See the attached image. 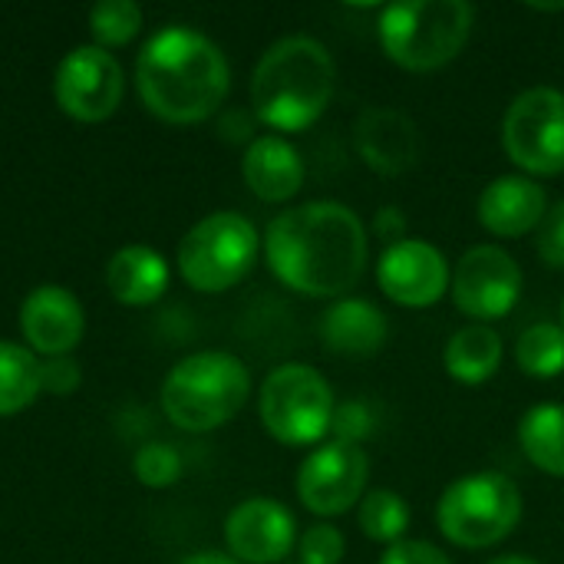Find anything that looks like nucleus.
I'll return each instance as SVG.
<instances>
[{
  "instance_id": "10",
  "label": "nucleus",
  "mask_w": 564,
  "mask_h": 564,
  "mask_svg": "<svg viewBox=\"0 0 564 564\" xmlns=\"http://www.w3.org/2000/svg\"><path fill=\"white\" fill-rule=\"evenodd\" d=\"M522 284V268L502 245H476L453 268L449 297L469 324H492L516 311Z\"/></svg>"
},
{
  "instance_id": "2",
  "label": "nucleus",
  "mask_w": 564,
  "mask_h": 564,
  "mask_svg": "<svg viewBox=\"0 0 564 564\" xmlns=\"http://www.w3.org/2000/svg\"><path fill=\"white\" fill-rule=\"evenodd\" d=\"M142 106L172 126H195L215 116L231 89L225 50L195 26L169 23L152 33L135 59Z\"/></svg>"
},
{
  "instance_id": "7",
  "label": "nucleus",
  "mask_w": 564,
  "mask_h": 564,
  "mask_svg": "<svg viewBox=\"0 0 564 564\" xmlns=\"http://www.w3.org/2000/svg\"><path fill=\"white\" fill-rule=\"evenodd\" d=\"M261 254V235L238 212H212L178 241V274L198 294H225L241 284Z\"/></svg>"
},
{
  "instance_id": "27",
  "label": "nucleus",
  "mask_w": 564,
  "mask_h": 564,
  "mask_svg": "<svg viewBox=\"0 0 564 564\" xmlns=\"http://www.w3.org/2000/svg\"><path fill=\"white\" fill-rule=\"evenodd\" d=\"M132 473L149 489H169L182 479V456L169 443H145L132 456Z\"/></svg>"
},
{
  "instance_id": "31",
  "label": "nucleus",
  "mask_w": 564,
  "mask_h": 564,
  "mask_svg": "<svg viewBox=\"0 0 564 564\" xmlns=\"http://www.w3.org/2000/svg\"><path fill=\"white\" fill-rule=\"evenodd\" d=\"M380 564H453V558L433 545V542H423V539H403L397 545H390L383 555H380Z\"/></svg>"
},
{
  "instance_id": "18",
  "label": "nucleus",
  "mask_w": 564,
  "mask_h": 564,
  "mask_svg": "<svg viewBox=\"0 0 564 564\" xmlns=\"http://www.w3.org/2000/svg\"><path fill=\"white\" fill-rule=\"evenodd\" d=\"M241 175L254 198H261L264 205H284L304 188L307 169L294 142L274 132H264V135H254V142L245 149Z\"/></svg>"
},
{
  "instance_id": "13",
  "label": "nucleus",
  "mask_w": 564,
  "mask_h": 564,
  "mask_svg": "<svg viewBox=\"0 0 564 564\" xmlns=\"http://www.w3.org/2000/svg\"><path fill=\"white\" fill-rule=\"evenodd\" d=\"M377 284L387 301L406 311H426L449 294L453 264L446 254L423 238H403L383 248L377 261Z\"/></svg>"
},
{
  "instance_id": "24",
  "label": "nucleus",
  "mask_w": 564,
  "mask_h": 564,
  "mask_svg": "<svg viewBox=\"0 0 564 564\" xmlns=\"http://www.w3.org/2000/svg\"><path fill=\"white\" fill-rule=\"evenodd\" d=\"M410 522H413L410 502L400 492H393V489H367V496L357 506V525H360V532L370 542L387 545V549L406 539Z\"/></svg>"
},
{
  "instance_id": "4",
  "label": "nucleus",
  "mask_w": 564,
  "mask_h": 564,
  "mask_svg": "<svg viewBox=\"0 0 564 564\" xmlns=\"http://www.w3.org/2000/svg\"><path fill=\"white\" fill-rule=\"evenodd\" d=\"M251 397L245 360L228 350H198L182 357L162 380V413L182 433H212L228 426Z\"/></svg>"
},
{
  "instance_id": "23",
  "label": "nucleus",
  "mask_w": 564,
  "mask_h": 564,
  "mask_svg": "<svg viewBox=\"0 0 564 564\" xmlns=\"http://www.w3.org/2000/svg\"><path fill=\"white\" fill-rule=\"evenodd\" d=\"M43 393L40 357L13 340H0V416L23 413Z\"/></svg>"
},
{
  "instance_id": "14",
  "label": "nucleus",
  "mask_w": 564,
  "mask_h": 564,
  "mask_svg": "<svg viewBox=\"0 0 564 564\" xmlns=\"http://www.w3.org/2000/svg\"><path fill=\"white\" fill-rule=\"evenodd\" d=\"M225 549L241 564H281L297 549L294 512L268 496L238 502L225 519Z\"/></svg>"
},
{
  "instance_id": "32",
  "label": "nucleus",
  "mask_w": 564,
  "mask_h": 564,
  "mask_svg": "<svg viewBox=\"0 0 564 564\" xmlns=\"http://www.w3.org/2000/svg\"><path fill=\"white\" fill-rule=\"evenodd\" d=\"M40 377H43V390L53 397H66L79 387V367L69 357L40 360Z\"/></svg>"
},
{
  "instance_id": "19",
  "label": "nucleus",
  "mask_w": 564,
  "mask_h": 564,
  "mask_svg": "<svg viewBox=\"0 0 564 564\" xmlns=\"http://www.w3.org/2000/svg\"><path fill=\"white\" fill-rule=\"evenodd\" d=\"M317 334L324 350L337 357H373L383 350L390 324L373 301L347 294L327 304V311L317 321Z\"/></svg>"
},
{
  "instance_id": "3",
  "label": "nucleus",
  "mask_w": 564,
  "mask_h": 564,
  "mask_svg": "<svg viewBox=\"0 0 564 564\" xmlns=\"http://www.w3.org/2000/svg\"><path fill=\"white\" fill-rule=\"evenodd\" d=\"M337 66L330 50L304 33L271 43L251 73V112L274 135L311 129L330 106Z\"/></svg>"
},
{
  "instance_id": "6",
  "label": "nucleus",
  "mask_w": 564,
  "mask_h": 564,
  "mask_svg": "<svg viewBox=\"0 0 564 564\" xmlns=\"http://www.w3.org/2000/svg\"><path fill=\"white\" fill-rule=\"evenodd\" d=\"M522 492L499 469H479L453 479L436 502L440 535L466 552L496 549L522 522Z\"/></svg>"
},
{
  "instance_id": "17",
  "label": "nucleus",
  "mask_w": 564,
  "mask_h": 564,
  "mask_svg": "<svg viewBox=\"0 0 564 564\" xmlns=\"http://www.w3.org/2000/svg\"><path fill=\"white\" fill-rule=\"evenodd\" d=\"M549 215V195L545 188L522 175V172H509L492 178L476 202V218L479 225L502 241H516V238H529L539 231V225Z\"/></svg>"
},
{
  "instance_id": "28",
  "label": "nucleus",
  "mask_w": 564,
  "mask_h": 564,
  "mask_svg": "<svg viewBox=\"0 0 564 564\" xmlns=\"http://www.w3.org/2000/svg\"><path fill=\"white\" fill-rule=\"evenodd\" d=\"M347 555V539L330 522H314L297 535V564H340Z\"/></svg>"
},
{
  "instance_id": "8",
  "label": "nucleus",
  "mask_w": 564,
  "mask_h": 564,
  "mask_svg": "<svg viewBox=\"0 0 564 564\" xmlns=\"http://www.w3.org/2000/svg\"><path fill=\"white\" fill-rule=\"evenodd\" d=\"M337 400L334 387L311 364H281L274 367L258 393V416L264 433L281 446H321L330 440Z\"/></svg>"
},
{
  "instance_id": "12",
  "label": "nucleus",
  "mask_w": 564,
  "mask_h": 564,
  "mask_svg": "<svg viewBox=\"0 0 564 564\" xmlns=\"http://www.w3.org/2000/svg\"><path fill=\"white\" fill-rule=\"evenodd\" d=\"M126 93V73L119 59L102 46H73L53 76L56 106L76 122H102L109 119Z\"/></svg>"
},
{
  "instance_id": "33",
  "label": "nucleus",
  "mask_w": 564,
  "mask_h": 564,
  "mask_svg": "<svg viewBox=\"0 0 564 564\" xmlns=\"http://www.w3.org/2000/svg\"><path fill=\"white\" fill-rule=\"evenodd\" d=\"M373 231H377V238H383L387 245L403 241V238H406V215H403V208H397V205L377 208V215H373Z\"/></svg>"
},
{
  "instance_id": "25",
  "label": "nucleus",
  "mask_w": 564,
  "mask_h": 564,
  "mask_svg": "<svg viewBox=\"0 0 564 564\" xmlns=\"http://www.w3.org/2000/svg\"><path fill=\"white\" fill-rule=\"evenodd\" d=\"M516 367L532 380H555L564 373V327L555 321L529 324L516 337Z\"/></svg>"
},
{
  "instance_id": "36",
  "label": "nucleus",
  "mask_w": 564,
  "mask_h": 564,
  "mask_svg": "<svg viewBox=\"0 0 564 564\" xmlns=\"http://www.w3.org/2000/svg\"><path fill=\"white\" fill-rule=\"evenodd\" d=\"M562 327H564V301H562Z\"/></svg>"
},
{
  "instance_id": "9",
  "label": "nucleus",
  "mask_w": 564,
  "mask_h": 564,
  "mask_svg": "<svg viewBox=\"0 0 564 564\" xmlns=\"http://www.w3.org/2000/svg\"><path fill=\"white\" fill-rule=\"evenodd\" d=\"M506 159L529 178L564 172V93L555 86L522 89L499 126Z\"/></svg>"
},
{
  "instance_id": "1",
  "label": "nucleus",
  "mask_w": 564,
  "mask_h": 564,
  "mask_svg": "<svg viewBox=\"0 0 564 564\" xmlns=\"http://www.w3.org/2000/svg\"><path fill=\"white\" fill-rule=\"evenodd\" d=\"M261 251L288 291L314 301H340L367 271L370 231L344 202L317 198L274 215L264 228Z\"/></svg>"
},
{
  "instance_id": "34",
  "label": "nucleus",
  "mask_w": 564,
  "mask_h": 564,
  "mask_svg": "<svg viewBox=\"0 0 564 564\" xmlns=\"http://www.w3.org/2000/svg\"><path fill=\"white\" fill-rule=\"evenodd\" d=\"M182 564H241V562H235L228 552H195V555H188Z\"/></svg>"
},
{
  "instance_id": "11",
  "label": "nucleus",
  "mask_w": 564,
  "mask_h": 564,
  "mask_svg": "<svg viewBox=\"0 0 564 564\" xmlns=\"http://www.w3.org/2000/svg\"><path fill=\"white\" fill-rule=\"evenodd\" d=\"M370 482V459L360 446L321 443L297 466L294 492L301 506L317 519H337L360 506Z\"/></svg>"
},
{
  "instance_id": "20",
  "label": "nucleus",
  "mask_w": 564,
  "mask_h": 564,
  "mask_svg": "<svg viewBox=\"0 0 564 564\" xmlns=\"http://www.w3.org/2000/svg\"><path fill=\"white\" fill-rule=\"evenodd\" d=\"M169 261L149 245H126L106 264V291L126 307H149L169 291Z\"/></svg>"
},
{
  "instance_id": "29",
  "label": "nucleus",
  "mask_w": 564,
  "mask_h": 564,
  "mask_svg": "<svg viewBox=\"0 0 564 564\" xmlns=\"http://www.w3.org/2000/svg\"><path fill=\"white\" fill-rule=\"evenodd\" d=\"M377 433V413L370 403L364 400H347L337 403L334 420H330V440L334 443H347V446H360Z\"/></svg>"
},
{
  "instance_id": "21",
  "label": "nucleus",
  "mask_w": 564,
  "mask_h": 564,
  "mask_svg": "<svg viewBox=\"0 0 564 564\" xmlns=\"http://www.w3.org/2000/svg\"><path fill=\"white\" fill-rule=\"evenodd\" d=\"M506 360V344L492 324H466L449 334L443 347V370L463 387L489 383Z\"/></svg>"
},
{
  "instance_id": "15",
  "label": "nucleus",
  "mask_w": 564,
  "mask_h": 564,
  "mask_svg": "<svg viewBox=\"0 0 564 564\" xmlns=\"http://www.w3.org/2000/svg\"><path fill=\"white\" fill-rule=\"evenodd\" d=\"M86 330L83 304L63 284H40L20 304V334L40 357H69Z\"/></svg>"
},
{
  "instance_id": "30",
  "label": "nucleus",
  "mask_w": 564,
  "mask_h": 564,
  "mask_svg": "<svg viewBox=\"0 0 564 564\" xmlns=\"http://www.w3.org/2000/svg\"><path fill=\"white\" fill-rule=\"evenodd\" d=\"M535 235H539L535 251H539L542 264L552 268V271H564V198L549 205V215H545V221L539 225Z\"/></svg>"
},
{
  "instance_id": "5",
  "label": "nucleus",
  "mask_w": 564,
  "mask_h": 564,
  "mask_svg": "<svg viewBox=\"0 0 564 564\" xmlns=\"http://www.w3.org/2000/svg\"><path fill=\"white\" fill-rule=\"evenodd\" d=\"M473 26L476 7L469 0H400L380 10L377 40L393 66L433 73L466 50Z\"/></svg>"
},
{
  "instance_id": "16",
  "label": "nucleus",
  "mask_w": 564,
  "mask_h": 564,
  "mask_svg": "<svg viewBox=\"0 0 564 564\" xmlns=\"http://www.w3.org/2000/svg\"><path fill=\"white\" fill-rule=\"evenodd\" d=\"M354 149L370 172L393 178L420 162L423 142L413 116L393 106H370L354 122Z\"/></svg>"
},
{
  "instance_id": "35",
  "label": "nucleus",
  "mask_w": 564,
  "mask_h": 564,
  "mask_svg": "<svg viewBox=\"0 0 564 564\" xmlns=\"http://www.w3.org/2000/svg\"><path fill=\"white\" fill-rule=\"evenodd\" d=\"M486 564H539V562H532V558H525V555H496V558H489Z\"/></svg>"
},
{
  "instance_id": "26",
  "label": "nucleus",
  "mask_w": 564,
  "mask_h": 564,
  "mask_svg": "<svg viewBox=\"0 0 564 564\" xmlns=\"http://www.w3.org/2000/svg\"><path fill=\"white\" fill-rule=\"evenodd\" d=\"M142 30V10L132 0H99L89 10V33H93V46L112 50V46H126L129 40H135Z\"/></svg>"
},
{
  "instance_id": "22",
  "label": "nucleus",
  "mask_w": 564,
  "mask_h": 564,
  "mask_svg": "<svg viewBox=\"0 0 564 564\" xmlns=\"http://www.w3.org/2000/svg\"><path fill=\"white\" fill-rule=\"evenodd\" d=\"M519 449L545 476L564 479V403H535L519 420Z\"/></svg>"
}]
</instances>
